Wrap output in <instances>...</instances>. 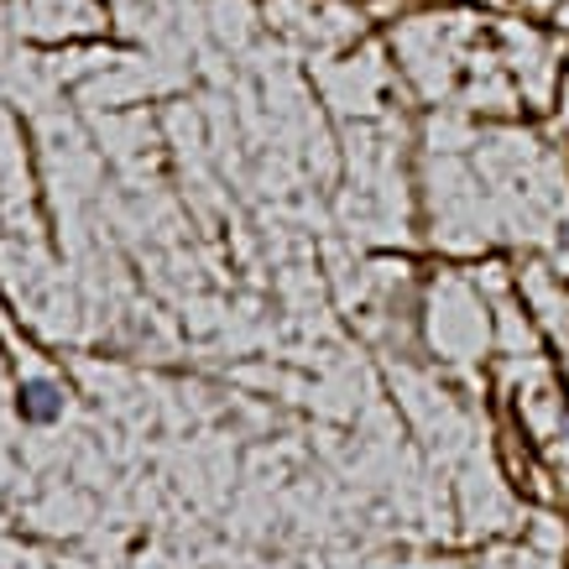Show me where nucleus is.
I'll return each instance as SVG.
<instances>
[{
  "label": "nucleus",
  "instance_id": "nucleus-1",
  "mask_svg": "<svg viewBox=\"0 0 569 569\" xmlns=\"http://www.w3.org/2000/svg\"><path fill=\"white\" fill-rule=\"evenodd\" d=\"M21 413L37 418V423H48V418L58 413V392H52L48 381H32V387L21 392Z\"/></svg>",
  "mask_w": 569,
  "mask_h": 569
}]
</instances>
